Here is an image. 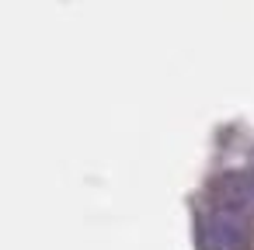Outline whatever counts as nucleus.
<instances>
[{
  "label": "nucleus",
  "mask_w": 254,
  "mask_h": 250,
  "mask_svg": "<svg viewBox=\"0 0 254 250\" xmlns=\"http://www.w3.org/2000/svg\"><path fill=\"white\" fill-rule=\"evenodd\" d=\"M251 222L240 208H212L202 219V247L205 250H251Z\"/></svg>",
  "instance_id": "obj_1"
}]
</instances>
